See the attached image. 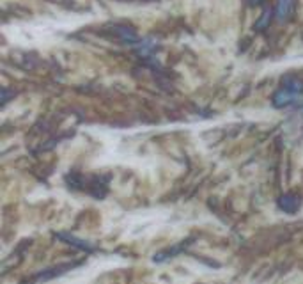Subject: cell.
I'll return each mask as SVG.
<instances>
[{"instance_id": "1", "label": "cell", "mask_w": 303, "mask_h": 284, "mask_svg": "<svg viewBox=\"0 0 303 284\" xmlns=\"http://www.w3.org/2000/svg\"><path fill=\"white\" fill-rule=\"evenodd\" d=\"M298 94H300V92L293 91V89L284 87V89H280L275 96H273V105L275 107H286V105H289V103H293L294 100L298 98Z\"/></svg>"}, {"instance_id": "2", "label": "cell", "mask_w": 303, "mask_h": 284, "mask_svg": "<svg viewBox=\"0 0 303 284\" xmlns=\"http://www.w3.org/2000/svg\"><path fill=\"white\" fill-rule=\"evenodd\" d=\"M296 0H279L277 2V20L279 21H287L294 9Z\"/></svg>"}, {"instance_id": "3", "label": "cell", "mask_w": 303, "mask_h": 284, "mask_svg": "<svg viewBox=\"0 0 303 284\" xmlns=\"http://www.w3.org/2000/svg\"><path fill=\"white\" fill-rule=\"evenodd\" d=\"M115 32H117V36L121 38L122 43H129V45H135L137 43V34H135V30H131V28L117 27L115 28Z\"/></svg>"}, {"instance_id": "4", "label": "cell", "mask_w": 303, "mask_h": 284, "mask_svg": "<svg viewBox=\"0 0 303 284\" xmlns=\"http://www.w3.org/2000/svg\"><path fill=\"white\" fill-rule=\"evenodd\" d=\"M282 208H286V210H289V211H293L294 210V206H296V201H291V197H284L282 199Z\"/></svg>"}, {"instance_id": "5", "label": "cell", "mask_w": 303, "mask_h": 284, "mask_svg": "<svg viewBox=\"0 0 303 284\" xmlns=\"http://www.w3.org/2000/svg\"><path fill=\"white\" fill-rule=\"evenodd\" d=\"M259 2H262V0H254V4H259Z\"/></svg>"}]
</instances>
